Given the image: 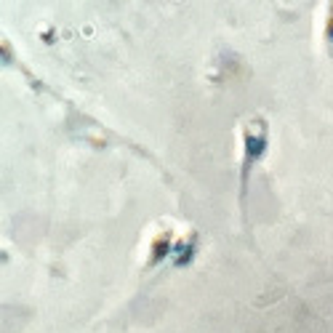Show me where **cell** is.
I'll return each instance as SVG.
<instances>
[{"label":"cell","mask_w":333,"mask_h":333,"mask_svg":"<svg viewBox=\"0 0 333 333\" xmlns=\"http://www.w3.org/2000/svg\"><path fill=\"white\" fill-rule=\"evenodd\" d=\"M267 152V134L264 131H248L245 134V160H243V168L245 173L251 171V166L256 160H261V155Z\"/></svg>","instance_id":"cell-1"},{"label":"cell","mask_w":333,"mask_h":333,"mask_svg":"<svg viewBox=\"0 0 333 333\" xmlns=\"http://www.w3.org/2000/svg\"><path fill=\"white\" fill-rule=\"evenodd\" d=\"M173 253H176V264H187V261H192V256H195V237L179 243L173 248Z\"/></svg>","instance_id":"cell-2"},{"label":"cell","mask_w":333,"mask_h":333,"mask_svg":"<svg viewBox=\"0 0 333 333\" xmlns=\"http://www.w3.org/2000/svg\"><path fill=\"white\" fill-rule=\"evenodd\" d=\"M163 256H168V240H158L155 243V256H152V261H158V259H163Z\"/></svg>","instance_id":"cell-3"},{"label":"cell","mask_w":333,"mask_h":333,"mask_svg":"<svg viewBox=\"0 0 333 333\" xmlns=\"http://www.w3.org/2000/svg\"><path fill=\"white\" fill-rule=\"evenodd\" d=\"M328 40L333 43V16H331V21H328Z\"/></svg>","instance_id":"cell-4"}]
</instances>
